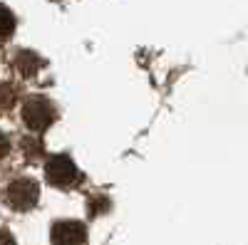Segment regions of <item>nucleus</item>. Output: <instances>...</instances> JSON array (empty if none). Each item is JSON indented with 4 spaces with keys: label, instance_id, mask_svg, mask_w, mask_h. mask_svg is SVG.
Here are the masks:
<instances>
[{
    "label": "nucleus",
    "instance_id": "obj_7",
    "mask_svg": "<svg viewBox=\"0 0 248 245\" xmlns=\"http://www.w3.org/2000/svg\"><path fill=\"white\" fill-rule=\"evenodd\" d=\"M23 149L30 159H37V156H43L45 154V146H43V141L40 139H25L23 141Z\"/></svg>",
    "mask_w": 248,
    "mask_h": 245
},
{
    "label": "nucleus",
    "instance_id": "obj_8",
    "mask_svg": "<svg viewBox=\"0 0 248 245\" xmlns=\"http://www.w3.org/2000/svg\"><path fill=\"white\" fill-rule=\"evenodd\" d=\"M107 208H109V201H107V198H92V201H90V213H92V216L105 213Z\"/></svg>",
    "mask_w": 248,
    "mask_h": 245
},
{
    "label": "nucleus",
    "instance_id": "obj_2",
    "mask_svg": "<svg viewBox=\"0 0 248 245\" xmlns=\"http://www.w3.org/2000/svg\"><path fill=\"white\" fill-rule=\"evenodd\" d=\"M37 198H40V188L32 178H17L5 191L8 206H13L15 211H30L37 203Z\"/></svg>",
    "mask_w": 248,
    "mask_h": 245
},
{
    "label": "nucleus",
    "instance_id": "obj_6",
    "mask_svg": "<svg viewBox=\"0 0 248 245\" xmlns=\"http://www.w3.org/2000/svg\"><path fill=\"white\" fill-rule=\"evenodd\" d=\"M13 30H15V15L5 5H0V37L13 35Z\"/></svg>",
    "mask_w": 248,
    "mask_h": 245
},
{
    "label": "nucleus",
    "instance_id": "obj_4",
    "mask_svg": "<svg viewBox=\"0 0 248 245\" xmlns=\"http://www.w3.org/2000/svg\"><path fill=\"white\" fill-rule=\"evenodd\" d=\"M87 231L77 220H60L52 226V245H82Z\"/></svg>",
    "mask_w": 248,
    "mask_h": 245
},
{
    "label": "nucleus",
    "instance_id": "obj_1",
    "mask_svg": "<svg viewBox=\"0 0 248 245\" xmlns=\"http://www.w3.org/2000/svg\"><path fill=\"white\" fill-rule=\"evenodd\" d=\"M23 119H25L28 129H32L35 134H43L55 121V109L50 107L47 99L32 97V99L25 101V107H23Z\"/></svg>",
    "mask_w": 248,
    "mask_h": 245
},
{
    "label": "nucleus",
    "instance_id": "obj_5",
    "mask_svg": "<svg viewBox=\"0 0 248 245\" xmlns=\"http://www.w3.org/2000/svg\"><path fill=\"white\" fill-rule=\"evenodd\" d=\"M15 67L20 70V74L23 77H32L40 67H43V62H40V57L37 55H32V52H20L17 57H15Z\"/></svg>",
    "mask_w": 248,
    "mask_h": 245
},
{
    "label": "nucleus",
    "instance_id": "obj_3",
    "mask_svg": "<svg viewBox=\"0 0 248 245\" xmlns=\"http://www.w3.org/2000/svg\"><path fill=\"white\" fill-rule=\"evenodd\" d=\"M45 176L57 188L75 186V183L79 181V171H77V166L72 163L70 156H52L47 161V166H45Z\"/></svg>",
    "mask_w": 248,
    "mask_h": 245
},
{
    "label": "nucleus",
    "instance_id": "obj_9",
    "mask_svg": "<svg viewBox=\"0 0 248 245\" xmlns=\"http://www.w3.org/2000/svg\"><path fill=\"white\" fill-rule=\"evenodd\" d=\"M8 151H10V141H8V136L3 131H0V159H5Z\"/></svg>",
    "mask_w": 248,
    "mask_h": 245
},
{
    "label": "nucleus",
    "instance_id": "obj_10",
    "mask_svg": "<svg viewBox=\"0 0 248 245\" xmlns=\"http://www.w3.org/2000/svg\"><path fill=\"white\" fill-rule=\"evenodd\" d=\"M0 245H15V240L8 231H0Z\"/></svg>",
    "mask_w": 248,
    "mask_h": 245
}]
</instances>
